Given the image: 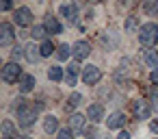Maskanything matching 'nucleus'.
Segmentation results:
<instances>
[{
	"label": "nucleus",
	"mask_w": 158,
	"mask_h": 139,
	"mask_svg": "<svg viewBox=\"0 0 158 139\" xmlns=\"http://www.w3.org/2000/svg\"><path fill=\"white\" fill-rule=\"evenodd\" d=\"M156 41H158V24H154V22L143 24V26L139 28V44L145 46V48H149V46H154Z\"/></svg>",
	"instance_id": "1"
},
{
	"label": "nucleus",
	"mask_w": 158,
	"mask_h": 139,
	"mask_svg": "<svg viewBox=\"0 0 158 139\" xmlns=\"http://www.w3.org/2000/svg\"><path fill=\"white\" fill-rule=\"evenodd\" d=\"M35 122H37V109L24 104V106L18 111V124H20L24 130H28V128L35 126Z\"/></svg>",
	"instance_id": "2"
},
{
	"label": "nucleus",
	"mask_w": 158,
	"mask_h": 139,
	"mask_svg": "<svg viewBox=\"0 0 158 139\" xmlns=\"http://www.w3.org/2000/svg\"><path fill=\"white\" fill-rule=\"evenodd\" d=\"M20 78H22V67H20L18 63L9 61V63L2 67V80H5V83H15V80H20Z\"/></svg>",
	"instance_id": "3"
},
{
	"label": "nucleus",
	"mask_w": 158,
	"mask_h": 139,
	"mask_svg": "<svg viewBox=\"0 0 158 139\" xmlns=\"http://www.w3.org/2000/svg\"><path fill=\"white\" fill-rule=\"evenodd\" d=\"M102 78V70L95 67V65H87L82 67V83L85 85H98Z\"/></svg>",
	"instance_id": "4"
},
{
	"label": "nucleus",
	"mask_w": 158,
	"mask_h": 139,
	"mask_svg": "<svg viewBox=\"0 0 158 139\" xmlns=\"http://www.w3.org/2000/svg\"><path fill=\"white\" fill-rule=\"evenodd\" d=\"M13 22H15L18 26H31V24H33V13H31V9H28V7L15 9V11H13Z\"/></svg>",
	"instance_id": "5"
},
{
	"label": "nucleus",
	"mask_w": 158,
	"mask_h": 139,
	"mask_svg": "<svg viewBox=\"0 0 158 139\" xmlns=\"http://www.w3.org/2000/svg\"><path fill=\"white\" fill-rule=\"evenodd\" d=\"M15 39V31H13V24L9 22H2L0 24V46H11Z\"/></svg>",
	"instance_id": "6"
},
{
	"label": "nucleus",
	"mask_w": 158,
	"mask_h": 139,
	"mask_svg": "<svg viewBox=\"0 0 158 139\" xmlns=\"http://www.w3.org/2000/svg\"><path fill=\"white\" fill-rule=\"evenodd\" d=\"M132 113L136 119H147L152 115V106L145 102V100H134L132 102Z\"/></svg>",
	"instance_id": "7"
},
{
	"label": "nucleus",
	"mask_w": 158,
	"mask_h": 139,
	"mask_svg": "<svg viewBox=\"0 0 158 139\" xmlns=\"http://www.w3.org/2000/svg\"><path fill=\"white\" fill-rule=\"evenodd\" d=\"M72 52H74V61H82V59H87L91 54V46L85 39H80V41H76L72 46Z\"/></svg>",
	"instance_id": "8"
},
{
	"label": "nucleus",
	"mask_w": 158,
	"mask_h": 139,
	"mask_svg": "<svg viewBox=\"0 0 158 139\" xmlns=\"http://www.w3.org/2000/svg\"><path fill=\"white\" fill-rule=\"evenodd\" d=\"M123 124H126V115H123L121 111L110 113L108 119H106V126H108L110 130H119V128H123Z\"/></svg>",
	"instance_id": "9"
},
{
	"label": "nucleus",
	"mask_w": 158,
	"mask_h": 139,
	"mask_svg": "<svg viewBox=\"0 0 158 139\" xmlns=\"http://www.w3.org/2000/svg\"><path fill=\"white\" fill-rule=\"evenodd\" d=\"M85 122H87V117L85 115H80V113H72L69 115V130L72 132H85Z\"/></svg>",
	"instance_id": "10"
},
{
	"label": "nucleus",
	"mask_w": 158,
	"mask_h": 139,
	"mask_svg": "<svg viewBox=\"0 0 158 139\" xmlns=\"http://www.w3.org/2000/svg\"><path fill=\"white\" fill-rule=\"evenodd\" d=\"M59 11H61V15H63L69 24H74V22L78 20V7H76V5H72V2H69V5H61V9H59Z\"/></svg>",
	"instance_id": "11"
},
{
	"label": "nucleus",
	"mask_w": 158,
	"mask_h": 139,
	"mask_svg": "<svg viewBox=\"0 0 158 139\" xmlns=\"http://www.w3.org/2000/svg\"><path fill=\"white\" fill-rule=\"evenodd\" d=\"M44 26H46V31H48L50 35H59V33L63 31V26L59 24V20H56L54 15H46V22H44Z\"/></svg>",
	"instance_id": "12"
},
{
	"label": "nucleus",
	"mask_w": 158,
	"mask_h": 139,
	"mask_svg": "<svg viewBox=\"0 0 158 139\" xmlns=\"http://www.w3.org/2000/svg\"><path fill=\"white\" fill-rule=\"evenodd\" d=\"M87 117H89L91 122H100V119L104 117V104H91V106L87 109Z\"/></svg>",
	"instance_id": "13"
},
{
	"label": "nucleus",
	"mask_w": 158,
	"mask_h": 139,
	"mask_svg": "<svg viewBox=\"0 0 158 139\" xmlns=\"http://www.w3.org/2000/svg\"><path fill=\"white\" fill-rule=\"evenodd\" d=\"M24 57H26L28 63H37L39 57H41V52H39V48H37L35 44H28V46L24 48Z\"/></svg>",
	"instance_id": "14"
},
{
	"label": "nucleus",
	"mask_w": 158,
	"mask_h": 139,
	"mask_svg": "<svg viewBox=\"0 0 158 139\" xmlns=\"http://www.w3.org/2000/svg\"><path fill=\"white\" fill-rule=\"evenodd\" d=\"M44 130H46L48 135L59 132V119H56L54 115H46V117H44Z\"/></svg>",
	"instance_id": "15"
},
{
	"label": "nucleus",
	"mask_w": 158,
	"mask_h": 139,
	"mask_svg": "<svg viewBox=\"0 0 158 139\" xmlns=\"http://www.w3.org/2000/svg\"><path fill=\"white\" fill-rule=\"evenodd\" d=\"M33 87H35V76H33V74H22V78H20V91L26 93V91H31Z\"/></svg>",
	"instance_id": "16"
},
{
	"label": "nucleus",
	"mask_w": 158,
	"mask_h": 139,
	"mask_svg": "<svg viewBox=\"0 0 158 139\" xmlns=\"http://www.w3.org/2000/svg\"><path fill=\"white\" fill-rule=\"evenodd\" d=\"M15 137V126L11 119H5L2 122V139H13Z\"/></svg>",
	"instance_id": "17"
},
{
	"label": "nucleus",
	"mask_w": 158,
	"mask_h": 139,
	"mask_svg": "<svg viewBox=\"0 0 158 139\" xmlns=\"http://www.w3.org/2000/svg\"><path fill=\"white\" fill-rule=\"evenodd\" d=\"M69 54H74L72 48H69V44H61V46L56 48V59H59V61H67Z\"/></svg>",
	"instance_id": "18"
},
{
	"label": "nucleus",
	"mask_w": 158,
	"mask_h": 139,
	"mask_svg": "<svg viewBox=\"0 0 158 139\" xmlns=\"http://www.w3.org/2000/svg\"><path fill=\"white\" fill-rule=\"evenodd\" d=\"M143 11L149 15V18H156L158 15V0H147L143 5Z\"/></svg>",
	"instance_id": "19"
},
{
	"label": "nucleus",
	"mask_w": 158,
	"mask_h": 139,
	"mask_svg": "<svg viewBox=\"0 0 158 139\" xmlns=\"http://www.w3.org/2000/svg\"><path fill=\"white\" fill-rule=\"evenodd\" d=\"M39 52H41V57H52V52H56V48H54V44L50 39H46V41H41Z\"/></svg>",
	"instance_id": "20"
},
{
	"label": "nucleus",
	"mask_w": 158,
	"mask_h": 139,
	"mask_svg": "<svg viewBox=\"0 0 158 139\" xmlns=\"http://www.w3.org/2000/svg\"><path fill=\"white\" fill-rule=\"evenodd\" d=\"M48 78H50V80H54V83L63 80V67H59V65L48 67Z\"/></svg>",
	"instance_id": "21"
},
{
	"label": "nucleus",
	"mask_w": 158,
	"mask_h": 139,
	"mask_svg": "<svg viewBox=\"0 0 158 139\" xmlns=\"http://www.w3.org/2000/svg\"><path fill=\"white\" fill-rule=\"evenodd\" d=\"M145 63H147L152 70H158V52H156V50H147V52H145Z\"/></svg>",
	"instance_id": "22"
},
{
	"label": "nucleus",
	"mask_w": 158,
	"mask_h": 139,
	"mask_svg": "<svg viewBox=\"0 0 158 139\" xmlns=\"http://www.w3.org/2000/svg\"><path fill=\"white\" fill-rule=\"evenodd\" d=\"M80 102H82V96H80L78 91L69 93V98H67V111H69V109H76V106H78Z\"/></svg>",
	"instance_id": "23"
},
{
	"label": "nucleus",
	"mask_w": 158,
	"mask_h": 139,
	"mask_svg": "<svg viewBox=\"0 0 158 139\" xmlns=\"http://www.w3.org/2000/svg\"><path fill=\"white\" fill-rule=\"evenodd\" d=\"M46 33H48V31H46V26H35V28H33V33H31V37H33V39H44V37H46ZM44 41H46V39H44Z\"/></svg>",
	"instance_id": "24"
},
{
	"label": "nucleus",
	"mask_w": 158,
	"mask_h": 139,
	"mask_svg": "<svg viewBox=\"0 0 158 139\" xmlns=\"http://www.w3.org/2000/svg\"><path fill=\"white\" fill-rule=\"evenodd\" d=\"M136 28H139V20H136L134 15H130L128 22H126V31H128V33H134Z\"/></svg>",
	"instance_id": "25"
},
{
	"label": "nucleus",
	"mask_w": 158,
	"mask_h": 139,
	"mask_svg": "<svg viewBox=\"0 0 158 139\" xmlns=\"http://www.w3.org/2000/svg\"><path fill=\"white\" fill-rule=\"evenodd\" d=\"M24 57V48L22 46H13V50H11V59H13V63H15V59L20 61Z\"/></svg>",
	"instance_id": "26"
},
{
	"label": "nucleus",
	"mask_w": 158,
	"mask_h": 139,
	"mask_svg": "<svg viewBox=\"0 0 158 139\" xmlns=\"http://www.w3.org/2000/svg\"><path fill=\"white\" fill-rule=\"evenodd\" d=\"M56 139H74V132H72L69 128H61V130L56 132Z\"/></svg>",
	"instance_id": "27"
},
{
	"label": "nucleus",
	"mask_w": 158,
	"mask_h": 139,
	"mask_svg": "<svg viewBox=\"0 0 158 139\" xmlns=\"http://www.w3.org/2000/svg\"><path fill=\"white\" fill-rule=\"evenodd\" d=\"M78 72H80V67H78V61H72V63L67 65V74H74V76H78Z\"/></svg>",
	"instance_id": "28"
},
{
	"label": "nucleus",
	"mask_w": 158,
	"mask_h": 139,
	"mask_svg": "<svg viewBox=\"0 0 158 139\" xmlns=\"http://www.w3.org/2000/svg\"><path fill=\"white\" fill-rule=\"evenodd\" d=\"M65 83H67L69 87H74V85H76V76H74V74H65Z\"/></svg>",
	"instance_id": "29"
},
{
	"label": "nucleus",
	"mask_w": 158,
	"mask_h": 139,
	"mask_svg": "<svg viewBox=\"0 0 158 139\" xmlns=\"http://www.w3.org/2000/svg\"><path fill=\"white\" fill-rule=\"evenodd\" d=\"M149 80H152L154 85H158V70H152V74H149Z\"/></svg>",
	"instance_id": "30"
},
{
	"label": "nucleus",
	"mask_w": 158,
	"mask_h": 139,
	"mask_svg": "<svg viewBox=\"0 0 158 139\" xmlns=\"http://www.w3.org/2000/svg\"><path fill=\"white\" fill-rule=\"evenodd\" d=\"M0 9H2V11H9V9H13V5H11V2H2V5H0Z\"/></svg>",
	"instance_id": "31"
},
{
	"label": "nucleus",
	"mask_w": 158,
	"mask_h": 139,
	"mask_svg": "<svg viewBox=\"0 0 158 139\" xmlns=\"http://www.w3.org/2000/svg\"><path fill=\"white\" fill-rule=\"evenodd\" d=\"M152 109L158 113V96H154V100H152Z\"/></svg>",
	"instance_id": "32"
},
{
	"label": "nucleus",
	"mask_w": 158,
	"mask_h": 139,
	"mask_svg": "<svg viewBox=\"0 0 158 139\" xmlns=\"http://www.w3.org/2000/svg\"><path fill=\"white\" fill-rule=\"evenodd\" d=\"M149 128H152V132H158V119H154V122L149 124Z\"/></svg>",
	"instance_id": "33"
},
{
	"label": "nucleus",
	"mask_w": 158,
	"mask_h": 139,
	"mask_svg": "<svg viewBox=\"0 0 158 139\" xmlns=\"http://www.w3.org/2000/svg\"><path fill=\"white\" fill-rule=\"evenodd\" d=\"M117 139H130V135H128V132H126V130H121V132H119V135H117Z\"/></svg>",
	"instance_id": "34"
},
{
	"label": "nucleus",
	"mask_w": 158,
	"mask_h": 139,
	"mask_svg": "<svg viewBox=\"0 0 158 139\" xmlns=\"http://www.w3.org/2000/svg\"><path fill=\"white\" fill-rule=\"evenodd\" d=\"M18 139H31V137H18Z\"/></svg>",
	"instance_id": "35"
},
{
	"label": "nucleus",
	"mask_w": 158,
	"mask_h": 139,
	"mask_svg": "<svg viewBox=\"0 0 158 139\" xmlns=\"http://www.w3.org/2000/svg\"><path fill=\"white\" fill-rule=\"evenodd\" d=\"M104 139H108V137H104Z\"/></svg>",
	"instance_id": "36"
}]
</instances>
